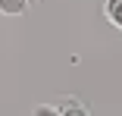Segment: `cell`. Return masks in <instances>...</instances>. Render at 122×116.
Returning a JSON list of instances; mask_svg holds the SVG:
<instances>
[{"mask_svg":"<svg viewBox=\"0 0 122 116\" xmlns=\"http://www.w3.org/2000/svg\"><path fill=\"white\" fill-rule=\"evenodd\" d=\"M103 16L110 19V25L122 32V0H107L103 3Z\"/></svg>","mask_w":122,"mask_h":116,"instance_id":"obj_1","label":"cell"},{"mask_svg":"<svg viewBox=\"0 0 122 116\" xmlns=\"http://www.w3.org/2000/svg\"><path fill=\"white\" fill-rule=\"evenodd\" d=\"M56 110H60V116H91V113H88V107H85L81 100H75V97H66Z\"/></svg>","mask_w":122,"mask_h":116,"instance_id":"obj_2","label":"cell"},{"mask_svg":"<svg viewBox=\"0 0 122 116\" xmlns=\"http://www.w3.org/2000/svg\"><path fill=\"white\" fill-rule=\"evenodd\" d=\"M28 10V0H0V16H22Z\"/></svg>","mask_w":122,"mask_h":116,"instance_id":"obj_3","label":"cell"},{"mask_svg":"<svg viewBox=\"0 0 122 116\" xmlns=\"http://www.w3.org/2000/svg\"><path fill=\"white\" fill-rule=\"evenodd\" d=\"M31 116H60V110H56L53 104H41V107L31 110Z\"/></svg>","mask_w":122,"mask_h":116,"instance_id":"obj_4","label":"cell"},{"mask_svg":"<svg viewBox=\"0 0 122 116\" xmlns=\"http://www.w3.org/2000/svg\"><path fill=\"white\" fill-rule=\"evenodd\" d=\"M28 3H38V0H28Z\"/></svg>","mask_w":122,"mask_h":116,"instance_id":"obj_5","label":"cell"}]
</instances>
